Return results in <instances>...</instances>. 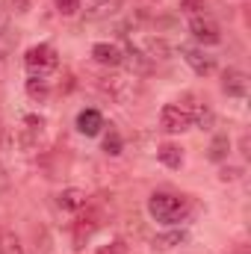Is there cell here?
<instances>
[{
	"mask_svg": "<svg viewBox=\"0 0 251 254\" xmlns=\"http://www.w3.org/2000/svg\"><path fill=\"white\" fill-rule=\"evenodd\" d=\"M104 92L116 101V104H122V107H130V104H136L139 98H142V83H139V77H133V74H116V77H107L104 80Z\"/></svg>",
	"mask_w": 251,
	"mask_h": 254,
	"instance_id": "2",
	"label": "cell"
},
{
	"mask_svg": "<svg viewBox=\"0 0 251 254\" xmlns=\"http://www.w3.org/2000/svg\"><path fill=\"white\" fill-rule=\"evenodd\" d=\"M130 65V71H133V77H142V74H151L154 71V63L142 54V48L139 45H127L125 51V60H122V65Z\"/></svg>",
	"mask_w": 251,
	"mask_h": 254,
	"instance_id": "10",
	"label": "cell"
},
{
	"mask_svg": "<svg viewBox=\"0 0 251 254\" xmlns=\"http://www.w3.org/2000/svg\"><path fill=\"white\" fill-rule=\"evenodd\" d=\"M189 33L201 45H219L222 42V30H219V24L210 15H192L189 18Z\"/></svg>",
	"mask_w": 251,
	"mask_h": 254,
	"instance_id": "5",
	"label": "cell"
},
{
	"mask_svg": "<svg viewBox=\"0 0 251 254\" xmlns=\"http://www.w3.org/2000/svg\"><path fill=\"white\" fill-rule=\"evenodd\" d=\"M6 27H9V9H6V6H0V36L6 33Z\"/></svg>",
	"mask_w": 251,
	"mask_h": 254,
	"instance_id": "24",
	"label": "cell"
},
{
	"mask_svg": "<svg viewBox=\"0 0 251 254\" xmlns=\"http://www.w3.org/2000/svg\"><path fill=\"white\" fill-rule=\"evenodd\" d=\"M160 127L166 133H187L192 127V110L181 104H166L160 110Z\"/></svg>",
	"mask_w": 251,
	"mask_h": 254,
	"instance_id": "4",
	"label": "cell"
},
{
	"mask_svg": "<svg viewBox=\"0 0 251 254\" xmlns=\"http://www.w3.org/2000/svg\"><path fill=\"white\" fill-rule=\"evenodd\" d=\"M0 254H27L21 240L15 237V231H3L0 234Z\"/></svg>",
	"mask_w": 251,
	"mask_h": 254,
	"instance_id": "18",
	"label": "cell"
},
{
	"mask_svg": "<svg viewBox=\"0 0 251 254\" xmlns=\"http://www.w3.org/2000/svg\"><path fill=\"white\" fill-rule=\"evenodd\" d=\"M157 160H160L163 166H169V169H181V166H184V151H181L178 145L166 142V145L157 148Z\"/></svg>",
	"mask_w": 251,
	"mask_h": 254,
	"instance_id": "14",
	"label": "cell"
},
{
	"mask_svg": "<svg viewBox=\"0 0 251 254\" xmlns=\"http://www.w3.org/2000/svg\"><path fill=\"white\" fill-rule=\"evenodd\" d=\"M237 178H240V169H222V175H219V181H225V184L237 181Z\"/></svg>",
	"mask_w": 251,
	"mask_h": 254,
	"instance_id": "23",
	"label": "cell"
},
{
	"mask_svg": "<svg viewBox=\"0 0 251 254\" xmlns=\"http://www.w3.org/2000/svg\"><path fill=\"white\" fill-rule=\"evenodd\" d=\"M228 151H231V139H228V136H216L213 145H210V160H213V163H222V160L228 157Z\"/></svg>",
	"mask_w": 251,
	"mask_h": 254,
	"instance_id": "20",
	"label": "cell"
},
{
	"mask_svg": "<svg viewBox=\"0 0 251 254\" xmlns=\"http://www.w3.org/2000/svg\"><path fill=\"white\" fill-rule=\"evenodd\" d=\"M222 89H225L231 98H246V95H249V77H246V71L228 68L225 77H222Z\"/></svg>",
	"mask_w": 251,
	"mask_h": 254,
	"instance_id": "9",
	"label": "cell"
},
{
	"mask_svg": "<svg viewBox=\"0 0 251 254\" xmlns=\"http://www.w3.org/2000/svg\"><path fill=\"white\" fill-rule=\"evenodd\" d=\"M181 57L187 60V65L198 74V77H210L216 71V60L210 54H204L201 48H192V45H181Z\"/></svg>",
	"mask_w": 251,
	"mask_h": 254,
	"instance_id": "6",
	"label": "cell"
},
{
	"mask_svg": "<svg viewBox=\"0 0 251 254\" xmlns=\"http://www.w3.org/2000/svg\"><path fill=\"white\" fill-rule=\"evenodd\" d=\"M148 213L160 225H178L189 216V201L184 195H169V192H154L148 198Z\"/></svg>",
	"mask_w": 251,
	"mask_h": 254,
	"instance_id": "1",
	"label": "cell"
},
{
	"mask_svg": "<svg viewBox=\"0 0 251 254\" xmlns=\"http://www.w3.org/2000/svg\"><path fill=\"white\" fill-rule=\"evenodd\" d=\"M184 243H189L187 231H169V234H157V237H154V246H157V249H163V252L178 249V246H184Z\"/></svg>",
	"mask_w": 251,
	"mask_h": 254,
	"instance_id": "16",
	"label": "cell"
},
{
	"mask_svg": "<svg viewBox=\"0 0 251 254\" xmlns=\"http://www.w3.org/2000/svg\"><path fill=\"white\" fill-rule=\"evenodd\" d=\"M54 3H57V12L65 15V18L77 15V9H80V0H54Z\"/></svg>",
	"mask_w": 251,
	"mask_h": 254,
	"instance_id": "22",
	"label": "cell"
},
{
	"mask_svg": "<svg viewBox=\"0 0 251 254\" xmlns=\"http://www.w3.org/2000/svg\"><path fill=\"white\" fill-rule=\"evenodd\" d=\"M122 148H125V142H122V133L110 125V133L104 136V151H107L110 157H119V154H122Z\"/></svg>",
	"mask_w": 251,
	"mask_h": 254,
	"instance_id": "19",
	"label": "cell"
},
{
	"mask_svg": "<svg viewBox=\"0 0 251 254\" xmlns=\"http://www.w3.org/2000/svg\"><path fill=\"white\" fill-rule=\"evenodd\" d=\"M92 60L98 65H107V68H119L122 60H125V51L119 45H113V42H98L92 48Z\"/></svg>",
	"mask_w": 251,
	"mask_h": 254,
	"instance_id": "8",
	"label": "cell"
},
{
	"mask_svg": "<svg viewBox=\"0 0 251 254\" xmlns=\"http://www.w3.org/2000/svg\"><path fill=\"white\" fill-rule=\"evenodd\" d=\"M145 3H157V0H145Z\"/></svg>",
	"mask_w": 251,
	"mask_h": 254,
	"instance_id": "25",
	"label": "cell"
},
{
	"mask_svg": "<svg viewBox=\"0 0 251 254\" xmlns=\"http://www.w3.org/2000/svg\"><path fill=\"white\" fill-rule=\"evenodd\" d=\"M86 201H89L86 190H77V187H68V190H63L57 195V207L65 210V213H80L86 207Z\"/></svg>",
	"mask_w": 251,
	"mask_h": 254,
	"instance_id": "11",
	"label": "cell"
},
{
	"mask_svg": "<svg viewBox=\"0 0 251 254\" xmlns=\"http://www.w3.org/2000/svg\"><path fill=\"white\" fill-rule=\"evenodd\" d=\"M101 127H107V125H104V116L98 110H80L77 113V130L83 136H98Z\"/></svg>",
	"mask_w": 251,
	"mask_h": 254,
	"instance_id": "12",
	"label": "cell"
},
{
	"mask_svg": "<svg viewBox=\"0 0 251 254\" xmlns=\"http://www.w3.org/2000/svg\"><path fill=\"white\" fill-rule=\"evenodd\" d=\"M122 6H125V0H98L92 9H86V18H89V21L113 18V15H119V12H122Z\"/></svg>",
	"mask_w": 251,
	"mask_h": 254,
	"instance_id": "13",
	"label": "cell"
},
{
	"mask_svg": "<svg viewBox=\"0 0 251 254\" xmlns=\"http://www.w3.org/2000/svg\"><path fill=\"white\" fill-rule=\"evenodd\" d=\"M27 95H30L33 101L45 104V101L51 98V83H48V77H30V80H27Z\"/></svg>",
	"mask_w": 251,
	"mask_h": 254,
	"instance_id": "17",
	"label": "cell"
},
{
	"mask_svg": "<svg viewBox=\"0 0 251 254\" xmlns=\"http://www.w3.org/2000/svg\"><path fill=\"white\" fill-rule=\"evenodd\" d=\"M142 54H145L151 63H157V60H169L172 48L166 45V39H145V42H142Z\"/></svg>",
	"mask_w": 251,
	"mask_h": 254,
	"instance_id": "15",
	"label": "cell"
},
{
	"mask_svg": "<svg viewBox=\"0 0 251 254\" xmlns=\"http://www.w3.org/2000/svg\"><path fill=\"white\" fill-rule=\"evenodd\" d=\"M216 122V116H213V110L210 107H198L195 113H192V125H198L201 130H210Z\"/></svg>",
	"mask_w": 251,
	"mask_h": 254,
	"instance_id": "21",
	"label": "cell"
},
{
	"mask_svg": "<svg viewBox=\"0 0 251 254\" xmlns=\"http://www.w3.org/2000/svg\"><path fill=\"white\" fill-rule=\"evenodd\" d=\"M98 228H101V213L92 207V201H86V216H80L77 225H74V243H77V249H83V243H86Z\"/></svg>",
	"mask_w": 251,
	"mask_h": 254,
	"instance_id": "7",
	"label": "cell"
},
{
	"mask_svg": "<svg viewBox=\"0 0 251 254\" xmlns=\"http://www.w3.org/2000/svg\"><path fill=\"white\" fill-rule=\"evenodd\" d=\"M24 65H27L30 77H48L51 71H57L60 57H57V51L51 45H33L27 51V57H24Z\"/></svg>",
	"mask_w": 251,
	"mask_h": 254,
	"instance_id": "3",
	"label": "cell"
}]
</instances>
